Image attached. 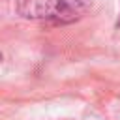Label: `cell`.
Segmentation results:
<instances>
[{
	"instance_id": "obj_1",
	"label": "cell",
	"mask_w": 120,
	"mask_h": 120,
	"mask_svg": "<svg viewBox=\"0 0 120 120\" xmlns=\"http://www.w3.org/2000/svg\"><path fill=\"white\" fill-rule=\"evenodd\" d=\"M88 4L90 0H17L15 9L24 19L69 24L86 13Z\"/></svg>"
},
{
	"instance_id": "obj_2",
	"label": "cell",
	"mask_w": 120,
	"mask_h": 120,
	"mask_svg": "<svg viewBox=\"0 0 120 120\" xmlns=\"http://www.w3.org/2000/svg\"><path fill=\"white\" fill-rule=\"evenodd\" d=\"M116 26H118V28H120V19H118V22H116Z\"/></svg>"
}]
</instances>
